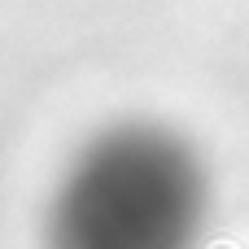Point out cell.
<instances>
[{
  "label": "cell",
  "instance_id": "1",
  "mask_svg": "<svg viewBox=\"0 0 249 249\" xmlns=\"http://www.w3.org/2000/svg\"><path fill=\"white\" fill-rule=\"evenodd\" d=\"M201 175L179 140L162 131H114L96 140L57 197V232L79 245H162L193 232Z\"/></svg>",
  "mask_w": 249,
  "mask_h": 249
}]
</instances>
